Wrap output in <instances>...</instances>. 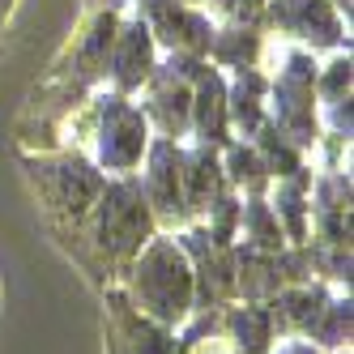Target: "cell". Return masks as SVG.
<instances>
[{"mask_svg": "<svg viewBox=\"0 0 354 354\" xmlns=\"http://www.w3.org/2000/svg\"><path fill=\"white\" fill-rule=\"evenodd\" d=\"M145 235H149V209L133 184H111L98 192L94 239L107 257H133Z\"/></svg>", "mask_w": 354, "mask_h": 354, "instance_id": "2", "label": "cell"}, {"mask_svg": "<svg viewBox=\"0 0 354 354\" xmlns=\"http://www.w3.org/2000/svg\"><path fill=\"white\" fill-rule=\"evenodd\" d=\"M239 269H248V273H252L248 282H239V286H243V295H265V290H273V286H277V273H273L277 265H273L269 257H257V252H248Z\"/></svg>", "mask_w": 354, "mask_h": 354, "instance_id": "20", "label": "cell"}, {"mask_svg": "<svg viewBox=\"0 0 354 354\" xmlns=\"http://www.w3.org/2000/svg\"><path fill=\"white\" fill-rule=\"evenodd\" d=\"M269 333H273V320L261 308H243V312L231 316V337H235L239 354H265Z\"/></svg>", "mask_w": 354, "mask_h": 354, "instance_id": "15", "label": "cell"}, {"mask_svg": "<svg viewBox=\"0 0 354 354\" xmlns=\"http://www.w3.org/2000/svg\"><path fill=\"white\" fill-rule=\"evenodd\" d=\"M333 9H346L350 13V0H333Z\"/></svg>", "mask_w": 354, "mask_h": 354, "instance_id": "26", "label": "cell"}, {"mask_svg": "<svg viewBox=\"0 0 354 354\" xmlns=\"http://www.w3.org/2000/svg\"><path fill=\"white\" fill-rule=\"evenodd\" d=\"M312 90H316V64L312 56H290L282 77H277V124L282 133L299 145L316 141V120H312Z\"/></svg>", "mask_w": 354, "mask_h": 354, "instance_id": "4", "label": "cell"}, {"mask_svg": "<svg viewBox=\"0 0 354 354\" xmlns=\"http://www.w3.org/2000/svg\"><path fill=\"white\" fill-rule=\"evenodd\" d=\"M257 133H261V149H265V167H277L282 175H295V171H299V154L282 141V133H277V129H265V124H261Z\"/></svg>", "mask_w": 354, "mask_h": 354, "instance_id": "18", "label": "cell"}, {"mask_svg": "<svg viewBox=\"0 0 354 354\" xmlns=\"http://www.w3.org/2000/svg\"><path fill=\"white\" fill-rule=\"evenodd\" d=\"M149 201L162 218L184 214V154L175 149V141L154 145L149 154Z\"/></svg>", "mask_w": 354, "mask_h": 354, "instance_id": "10", "label": "cell"}, {"mask_svg": "<svg viewBox=\"0 0 354 354\" xmlns=\"http://www.w3.org/2000/svg\"><path fill=\"white\" fill-rule=\"evenodd\" d=\"M196 90H192V124H196V133L201 141H222L226 137V86L214 68H201L196 64Z\"/></svg>", "mask_w": 354, "mask_h": 354, "instance_id": "11", "label": "cell"}, {"mask_svg": "<svg viewBox=\"0 0 354 354\" xmlns=\"http://www.w3.org/2000/svg\"><path fill=\"white\" fill-rule=\"evenodd\" d=\"M282 354H316L312 346H290V350H282Z\"/></svg>", "mask_w": 354, "mask_h": 354, "instance_id": "25", "label": "cell"}, {"mask_svg": "<svg viewBox=\"0 0 354 354\" xmlns=\"http://www.w3.org/2000/svg\"><path fill=\"white\" fill-rule=\"evenodd\" d=\"M145 154V115L129 107L120 94L98 107V158L111 171H133Z\"/></svg>", "mask_w": 354, "mask_h": 354, "instance_id": "3", "label": "cell"}, {"mask_svg": "<svg viewBox=\"0 0 354 354\" xmlns=\"http://www.w3.org/2000/svg\"><path fill=\"white\" fill-rule=\"evenodd\" d=\"M277 205L290 218V235H303V180H290L282 192H277Z\"/></svg>", "mask_w": 354, "mask_h": 354, "instance_id": "21", "label": "cell"}, {"mask_svg": "<svg viewBox=\"0 0 354 354\" xmlns=\"http://www.w3.org/2000/svg\"><path fill=\"white\" fill-rule=\"evenodd\" d=\"M231 167H235V180L243 184H261V171H265V162H261V154H252V149H243V145H235L231 149Z\"/></svg>", "mask_w": 354, "mask_h": 354, "instance_id": "22", "label": "cell"}, {"mask_svg": "<svg viewBox=\"0 0 354 354\" xmlns=\"http://www.w3.org/2000/svg\"><path fill=\"white\" fill-rule=\"evenodd\" d=\"M243 226H248V235L257 239L261 248H277V239H282V231H277V218H269V209L261 205V201H252V205L243 209Z\"/></svg>", "mask_w": 354, "mask_h": 354, "instance_id": "19", "label": "cell"}, {"mask_svg": "<svg viewBox=\"0 0 354 354\" xmlns=\"http://www.w3.org/2000/svg\"><path fill=\"white\" fill-rule=\"evenodd\" d=\"M261 90L265 82L257 77L252 68H239V86L231 94V103H226V115H235V124L243 133H257L261 129Z\"/></svg>", "mask_w": 354, "mask_h": 354, "instance_id": "14", "label": "cell"}, {"mask_svg": "<svg viewBox=\"0 0 354 354\" xmlns=\"http://www.w3.org/2000/svg\"><path fill=\"white\" fill-rule=\"evenodd\" d=\"M261 9H265V0H235V13L239 17H257Z\"/></svg>", "mask_w": 354, "mask_h": 354, "instance_id": "23", "label": "cell"}, {"mask_svg": "<svg viewBox=\"0 0 354 354\" xmlns=\"http://www.w3.org/2000/svg\"><path fill=\"white\" fill-rule=\"evenodd\" d=\"M107 68H111L120 90H137L141 82H149V73H154V39H149L145 21H133V26L115 30Z\"/></svg>", "mask_w": 354, "mask_h": 354, "instance_id": "7", "label": "cell"}, {"mask_svg": "<svg viewBox=\"0 0 354 354\" xmlns=\"http://www.w3.org/2000/svg\"><path fill=\"white\" fill-rule=\"evenodd\" d=\"M320 312H324V295L320 290H299V295L277 299L269 320H282V324H295V328H312Z\"/></svg>", "mask_w": 354, "mask_h": 354, "instance_id": "16", "label": "cell"}, {"mask_svg": "<svg viewBox=\"0 0 354 354\" xmlns=\"http://www.w3.org/2000/svg\"><path fill=\"white\" fill-rule=\"evenodd\" d=\"M115 30H120L115 13H103V17H98L94 26H90V35L82 39V47H77V64H82L86 77H94V73H103V68H107V56H111Z\"/></svg>", "mask_w": 354, "mask_h": 354, "instance_id": "13", "label": "cell"}, {"mask_svg": "<svg viewBox=\"0 0 354 354\" xmlns=\"http://www.w3.org/2000/svg\"><path fill=\"white\" fill-rule=\"evenodd\" d=\"M214 13H235V0H205Z\"/></svg>", "mask_w": 354, "mask_h": 354, "instance_id": "24", "label": "cell"}, {"mask_svg": "<svg viewBox=\"0 0 354 354\" xmlns=\"http://www.w3.org/2000/svg\"><path fill=\"white\" fill-rule=\"evenodd\" d=\"M222 196V167L214 158V149H196L184 162V209H209V201Z\"/></svg>", "mask_w": 354, "mask_h": 354, "instance_id": "12", "label": "cell"}, {"mask_svg": "<svg viewBox=\"0 0 354 354\" xmlns=\"http://www.w3.org/2000/svg\"><path fill=\"white\" fill-rule=\"evenodd\" d=\"M137 299H141V308L162 320V324H175V320H184L188 312V303H192V269L184 261V252L158 239V243H149L141 252V265H137Z\"/></svg>", "mask_w": 354, "mask_h": 354, "instance_id": "1", "label": "cell"}, {"mask_svg": "<svg viewBox=\"0 0 354 354\" xmlns=\"http://www.w3.org/2000/svg\"><path fill=\"white\" fill-rule=\"evenodd\" d=\"M149 77H154V103H149V111H154V120L162 124L167 137H180L192 120V90L184 86L188 64H180V73H175V64L162 68V73L154 68Z\"/></svg>", "mask_w": 354, "mask_h": 354, "instance_id": "9", "label": "cell"}, {"mask_svg": "<svg viewBox=\"0 0 354 354\" xmlns=\"http://www.w3.org/2000/svg\"><path fill=\"white\" fill-rule=\"evenodd\" d=\"M137 5H141V21H145L149 39L167 43L171 52H188V56L209 52L214 26L205 17H196L184 0H137Z\"/></svg>", "mask_w": 354, "mask_h": 354, "instance_id": "5", "label": "cell"}, {"mask_svg": "<svg viewBox=\"0 0 354 354\" xmlns=\"http://www.w3.org/2000/svg\"><path fill=\"white\" fill-rule=\"evenodd\" d=\"M184 5H192V0H184Z\"/></svg>", "mask_w": 354, "mask_h": 354, "instance_id": "27", "label": "cell"}, {"mask_svg": "<svg viewBox=\"0 0 354 354\" xmlns=\"http://www.w3.org/2000/svg\"><path fill=\"white\" fill-rule=\"evenodd\" d=\"M43 180H47V192H52V201L60 209H68L73 218L86 214L98 192H103V180H98V171L86 167L82 158H60L52 167H43Z\"/></svg>", "mask_w": 354, "mask_h": 354, "instance_id": "8", "label": "cell"}, {"mask_svg": "<svg viewBox=\"0 0 354 354\" xmlns=\"http://www.w3.org/2000/svg\"><path fill=\"white\" fill-rule=\"evenodd\" d=\"M257 35L252 30H222L209 39V52L222 60V64H235V68H252V60H257Z\"/></svg>", "mask_w": 354, "mask_h": 354, "instance_id": "17", "label": "cell"}, {"mask_svg": "<svg viewBox=\"0 0 354 354\" xmlns=\"http://www.w3.org/2000/svg\"><path fill=\"white\" fill-rule=\"evenodd\" d=\"M273 26H282L295 39H308L316 47H337L342 43V21L333 0H269Z\"/></svg>", "mask_w": 354, "mask_h": 354, "instance_id": "6", "label": "cell"}]
</instances>
